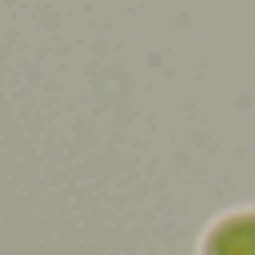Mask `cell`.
<instances>
[{
  "label": "cell",
  "mask_w": 255,
  "mask_h": 255,
  "mask_svg": "<svg viewBox=\"0 0 255 255\" xmlns=\"http://www.w3.org/2000/svg\"><path fill=\"white\" fill-rule=\"evenodd\" d=\"M202 255H255V206L220 215L202 238Z\"/></svg>",
  "instance_id": "obj_1"
}]
</instances>
